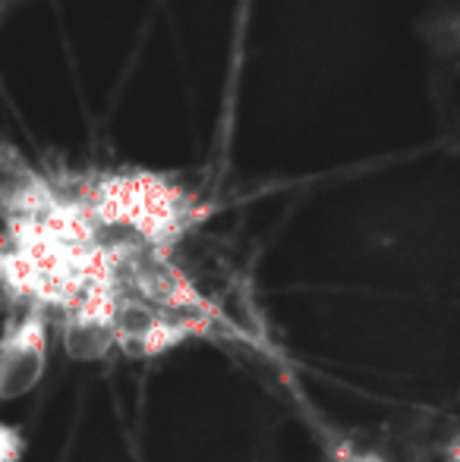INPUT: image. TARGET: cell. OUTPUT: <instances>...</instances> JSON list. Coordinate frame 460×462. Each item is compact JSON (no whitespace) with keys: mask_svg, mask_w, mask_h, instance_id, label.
<instances>
[{"mask_svg":"<svg viewBox=\"0 0 460 462\" xmlns=\"http://www.w3.org/2000/svg\"><path fill=\"white\" fill-rule=\"evenodd\" d=\"M80 205L95 226L129 230L142 245L167 252L202 224V205L177 180L155 171H108L82 189Z\"/></svg>","mask_w":460,"mask_h":462,"instance_id":"1","label":"cell"},{"mask_svg":"<svg viewBox=\"0 0 460 462\" xmlns=\"http://www.w3.org/2000/svg\"><path fill=\"white\" fill-rule=\"evenodd\" d=\"M51 365V311L23 305L0 328V402L38 390Z\"/></svg>","mask_w":460,"mask_h":462,"instance_id":"2","label":"cell"},{"mask_svg":"<svg viewBox=\"0 0 460 462\" xmlns=\"http://www.w3.org/2000/svg\"><path fill=\"white\" fill-rule=\"evenodd\" d=\"M23 457H25L23 431L0 419V462H23Z\"/></svg>","mask_w":460,"mask_h":462,"instance_id":"3","label":"cell"},{"mask_svg":"<svg viewBox=\"0 0 460 462\" xmlns=\"http://www.w3.org/2000/svg\"><path fill=\"white\" fill-rule=\"evenodd\" d=\"M332 462H388L381 453H372V450H356V447L350 444H341L338 450H334Z\"/></svg>","mask_w":460,"mask_h":462,"instance_id":"4","label":"cell"},{"mask_svg":"<svg viewBox=\"0 0 460 462\" xmlns=\"http://www.w3.org/2000/svg\"><path fill=\"white\" fill-rule=\"evenodd\" d=\"M445 462H460V431L451 434V440L445 444Z\"/></svg>","mask_w":460,"mask_h":462,"instance_id":"5","label":"cell"},{"mask_svg":"<svg viewBox=\"0 0 460 462\" xmlns=\"http://www.w3.org/2000/svg\"><path fill=\"white\" fill-rule=\"evenodd\" d=\"M23 4H29V0H0V25H4L6 16H10V13H16Z\"/></svg>","mask_w":460,"mask_h":462,"instance_id":"6","label":"cell"}]
</instances>
